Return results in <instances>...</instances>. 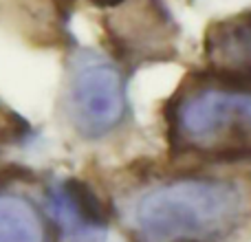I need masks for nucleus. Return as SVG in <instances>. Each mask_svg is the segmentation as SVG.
<instances>
[{"mask_svg":"<svg viewBox=\"0 0 251 242\" xmlns=\"http://www.w3.org/2000/svg\"><path fill=\"white\" fill-rule=\"evenodd\" d=\"M126 110V84L117 66L88 60L75 69L69 84V115L84 137H106L124 121Z\"/></svg>","mask_w":251,"mask_h":242,"instance_id":"obj_3","label":"nucleus"},{"mask_svg":"<svg viewBox=\"0 0 251 242\" xmlns=\"http://www.w3.org/2000/svg\"><path fill=\"white\" fill-rule=\"evenodd\" d=\"M170 147L183 156L240 161L251 156V88L214 75L192 77L168 104Z\"/></svg>","mask_w":251,"mask_h":242,"instance_id":"obj_2","label":"nucleus"},{"mask_svg":"<svg viewBox=\"0 0 251 242\" xmlns=\"http://www.w3.org/2000/svg\"><path fill=\"white\" fill-rule=\"evenodd\" d=\"M0 242H51L49 220L33 200L0 192Z\"/></svg>","mask_w":251,"mask_h":242,"instance_id":"obj_6","label":"nucleus"},{"mask_svg":"<svg viewBox=\"0 0 251 242\" xmlns=\"http://www.w3.org/2000/svg\"><path fill=\"white\" fill-rule=\"evenodd\" d=\"M209 75L251 88V11L221 20L207 31Z\"/></svg>","mask_w":251,"mask_h":242,"instance_id":"obj_5","label":"nucleus"},{"mask_svg":"<svg viewBox=\"0 0 251 242\" xmlns=\"http://www.w3.org/2000/svg\"><path fill=\"white\" fill-rule=\"evenodd\" d=\"M51 216L71 242H100L106 236L108 216L95 192L77 178L55 181L49 192Z\"/></svg>","mask_w":251,"mask_h":242,"instance_id":"obj_4","label":"nucleus"},{"mask_svg":"<svg viewBox=\"0 0 251 242\" xmlns=\"http://www.w3.org/2000/svg\"><path fill=\"white\" fill-rule=\"evenodd\" d=\"M104 2H106V4H119L122 0H104Z\"/></svg>","mask_w":251,"mask_h":242,"instance_id":"obj_7","label":"nucleus"},{"mask_svg":"<svg viewBox=\"0 0 251 242\" xmlns=\"http://www.w3.org/2000/svg\"><path fill=\"white\" fill-rule=\"evenodd\" d=\"M247 216L249 194L240 183L183 176L134 196L128 225L139 242H227Z\"/></svg>","mask_w":251,"mask_h":242,"instance_id":"obj_1","label":"nucleus"}]
</instances>
